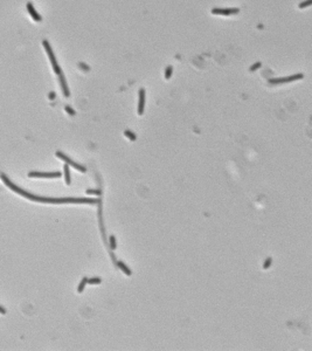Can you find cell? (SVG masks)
<instances>
[{
  "label": "cell",
  "mask_w": 312,
  "mask_h": 351,
  "mask_svg": "<svg viewBox=\"0 0 312 351\" xmlns=\"http://www.w3.org/2000/svg\"><path fill=\"white\" fill-rule=\"evenodd\" d=\"M102 282V280L99 277H93V279H88L87 283H90V285H99Z\"/></svg>",
  "instance_id": "cell-14"
},
{
  "label": "cell",
  "mask_w": 312,
  "mask_h": 351,
  "mask_svg": "<svg viewBox=\"0 0 312 351\" xmlns=\"http://www.w3.org/2000/svg\"><path fill=\"white\" fill-rule=\"evenodd\" d=\"M303 74H296V75H290L286 77H278V79H270L269 80V84H283V83H289V82H293L297 80H302L303 79Z\"/></svg>",
  "instance_id": "cell-3"
},
{
  "label": "cell",
  "mask_w": 312,
  "mask_h": 351,
  "mask_svg": "<svg viewBox=\"0 0 312 351\" xmlns=\"http://www.w3.org/2000/svg\"><path fill=\"white\" fill-rule=\"evenodd\" d=\"M271 262H272V260H271V257H268L267 260H265V262H264V265H263V268L264 269H267V268H269L270 267V265H271Z\"/></svg>",
  "instance_id": "cell-19"
},
{
  "label": "cell",
  "mask_w": 312,
  "mask_h": 351,
  "mask_svg": "<svg viewBox=\"0 0 312 351\" xmlns=\"http://www.w3.org/2000/svg\"><path fill=\"white\" fill-rule=\"evenodd\" d=\"M312 4V0H306L304 2H300L299 4V8H305V7H309Z\"/></svg>",
  "instance_id": "cell-16"
},
{
  "label": "cell",
  "mask_w": 312,
  "mask_h": 351,
  "mask_svg": "<svg viewBox=\"0 0 312 351\" xmlns=\"http://www.w3.org/2000/svg\"><path fill=\"white\" fill-rule=\"evenodd\" d=\"M64 109H65V111H67L69 115H71V116H74V115H75V110H74V109H73L70 105H65V108H64Z\"/></svg>",
  "instance_id": "cell-18"
},
{
  "label": "cell",
  "mask_w": 312,
  "mask_h": 351,
  "mask_svg": "<svg viewBox=\"0 0 312 351\" xmlns=\"http://www.w3.org/2000/svg\"><path fill=\"white\" fill-rule=\"evenodd\" d=\"M28 177L31 178H59L61 172H29Z\"/></svg>",
  "instance_id": "cell-5"
},
{
  "label": "cell",
  "mask_w": 312,
  "mask_h": 351,
  "mask_svg": "<svg viewBox=\"0 0 312 351\" xmlns=\"http://www.w3.org/2000/svg\"><path fill=\"white\" fill-rule=\"evenodd\" d=\"M172 73H173V68H172V66H167L166 69H165V79H166V80L171 79Z\"/></svg>",
  "instance_id": "cell-12"
},
{
  "label": "cell",
  "mask_w": 312,
  "mask_h": 351,
  "mask_svg": "<svg viewBox=\"0 0 312 351\" xmlns=\"http://www.w3.org/2000/svg\"><path fill=\"white\" fill-rule=\"evenodd\" d=\"M144 108H145V89L139 90V101H138V115L144 114Z\"/></svg>",
  "instance_id": "cell-7"
},
{
  "label": "cell",
  "mask_w": 312,
  "mask_h": 351,
  "mask_svg": "<svg viewBox=\"0 0 312 351\" xmlns=\"http://www.w3.org/2000/svg\"><path fill=\"white\" fill-rule=\"evenodd\" d=\"M115 263H116V265H117V266H118V267L122 269V272H124L126 275H131V270L127 268V266L125 265L124 262H122V261H117V262H115Z\"/></svg>",
  "instance_id": "cell-10"
},
{
  "label": "cell",
  "mask_w": 312,
  "mask_h": 351,
  "mask_svg": "<svg viewBox=\"0 0 312 351\" xmlns=\"http://www.w3.org/2000/svg\"><path fill=\"white\" fill-rule=\"evenodd\" d=\"M56 156H58L60 159H62L63 161H65L68 165H70V166L75 167L76 170H78V171H81V172H86V171H87V169H86L84 166H82V165H80V164L75 163L74 160H71L70 158H69V157H67L65 155H63L62 152H60V151H58V152H56Z\"/></svg>",
  "instance_id": "cell-4"
},
{
  "label": "cell",
  "mask_w": 312,
  "mask_h": 351,
  "mask_svg": "<svg viewBox=\"0 0 312 351\" xmlns=\"http://www.w3.org/2000/svg\"><path fill=\"white\" fill-rule=\"evenodd\" d=\"M0 178L4 182V184L9 187L12 191L17 192L18 194L33 200V201H39V203H47V204H97L98 200L91 199V198H73V197H67V198H50V197H40V195H34L29 192L25 191L20 189L19 186L14 185L9 178H7L6 174L0 173Z\"/></svg>",
  "instance_id": "cell-1"
},
{
  "label": "cell",
  "mask_w": 312,
  "mask_h": 351,
  "mask_svg": "<svg viewBox=\"0 0 312 351\" xmlns=\"http://www.w3.org/2000/svg\"><path fill=\"white\" fill-rule=\"evenodd\" d=\"M101 190H87V194H97L101 195Z\"/></svg>",
  "instance_id": "cell-20"
},
{
  "label": "cell",
  "mask_w": 312,
  "mask_h": 351,
  "mask_svg": "<svg viewBox=\"0 0 312 351\" xmlns=\"http://www.w3.org/2000/svg\"><path fill=\"white\" fill-rule=\"evenodd\" d=\"M124 135L126 136V137L130 138V141H136V135H134L132 131H130V130H125Z\"/></svg>",
  "instance_id": "cell-15"
},
{
  "label": "cell",
  "mask_w": 312,
  "mask_h": 351,
  "mask_svg": "<svg viewBox=\"0 0 312 351\" xmlns=\"http://www.w3.org/2000/svg\"><path fill=\"white\" fill-rule=\"evenodd\" d=\"M26 7H27V11H28V13L31 14V17L33 18V20H34V21H37V22H40V21L42 20L41 15H40V14L36 12V9L34 8V5H33L32 2H27Z\"/></svg>",
  "instance_id": "cell-8"
},
{
  "label": "cell",
  "mask_w": 312,
  "mask_h": 351,
  "mask_svg": "<svg viewBox=\"0 0 312 351\" xmlns=\"http://www.w3.org/2000/svg\"><path fill=\"white\" fill-rule=\"evenodd\" d=\"M59 81H60V84H61V88H62L63 95L65 97H69L70 92H69V88H68V84H67V81H65V77H64L63 73L59 74Z\"/></svg>",
  "instance_id": "cell-9"
},
{
  "label": "cell",
  "mask_w": 312,
  "mask_h": 351,
  "mask_svg": "<svg viewBox=\"0 0 312 351\" xmlns=\"http://www.w3.org/2000/svg\"><path fill=\"white\" fill-rule=\"evenodd\" d=\"M110 247H111L112 251L116 249V240H115V236L114 235L110 236Z\"/></svg>",
  "instance_id": "cell-17"
},
{
  "label": "cell",
  "mask_w": 312,
  "mask_h": 351,
  "mask_svg": "<svg viewBox=\"0 0 312 351\" xmlns=\"http://www.w3.org/2000/svg\"><path fill=\"white\" fill-rule=\"evenodd\" d=\"M0 314H2V315L6 314V309L4 307H1V306H0Z\"/></svg>",
  "instance_id": "cell-23"
},
{
  "label": "cell",
  "mask_w": 312,
  "mask_h": 351,
  "mask_svg": "<svg viewBox=\"0 0 312 351\" xmlns=\"http://www.w3.org/2000/svg\"><path fill=\"white\" fill-rule=\"evenodd\" d=\"M42 46H43V48H45V50H46V53H47V55H48V58H49V61H50V63H52V67H53L54 73L58 74V75L61 74L62 70H61L60 66H59V63H58V60H56V58H55V54H54V52H53V49H52L49 42H48L47 40H43V41H42Z\"/></svg>",
  "instance_id": "cell-2"
},
{
  "label": "cell",
  "mask_w": 312,
  "mask_h": 351,
  "mask_svg": "<svg viewBox=\"0 0 312 351\" xmlns=\"http://www.w3.org/2000/svg\"><path fill=\"white\" fill-rule=\"evenodd\" d=\"M63 169H64V177H65V184H67V185H70L71 180H70V172H69V166H68V164H65Z\"/></svg>",
  "instance_id": "cell-11"
},
{
  "label": "cell",
  "mask_w": 312,
  "mask_h": 351,
  "mask_svg": "<svg viewBox=\"0 0 312 351\" xmlns=\"http://www.w3.org/2000/svg\"><path fill=\"white\" fill-rule=\"evenodd\" d=\"M240 12L239 8H213L212 9V14L214 15H233V14H237Z\"/></svg>",
  "instance_id": "cell-6"
},
{
  "label": "cell",
  "mask_w": 312,
  "mask_h": 351,
  "mask_svg": "<svg viewBox=\"0 0 312 351\" xmlns=\"http://www.w3.org/2000/svg\"><path fill=\"white\" fill-rule=\"evenodd\" d=\"M261 64H262L261 62H257V63L252 64V67H250V71H254L255 69H258L261 67Z\"/></svg>",
  "instance_id": "cell-21"
},
{
  "label": "cell",
  "mask_w": 312,
  "mask_h": 351,
  "mask_svg": "<svg viewBox=\"0 0 312 351\" xmlns=\"http://www.w3.org/2000/svg\"><path fill=\"white\" fill-rule=\"evenodd\" d=\"M49 97H50V98H54V93H50V95H49Z\"/></svg>",
  "instance_id": "cell-24"
},
{
  "label": "cell",
  "mask_w": 312,
  "mask_h": 351,
  "mask_svg": "<svg viewBox=\"0 0 312 351\" xmlns=\"http://www.w3.org/2000/svg\"><path fill=\"white\" fill-rule=\"evenodd\" d=\"M78 67H80L81 69L86 70V71H89V67H87V64H84V63H82V62H80V63H78Z\"/></svg>",
  "instance_id": "cell-22"
},
{
  "label": "cell",
  "mask_w": 312,
  "mask_h": 351,
  "mask_svg": "<svg viewBox=\"0 0 312 351\" xmlns=\"http://www.w3.org/2000/svg\"><path fill=\"white\" fill-rule=\"evenodd\" d=\"M87 281H88V279H87V277L82 279V281L80 282V285H78V288H77V291H78V293H82V291H83V289H84V287H86V285H87Z\"/></svg>",
  "instance_id": "cell-13"
}]
</instances>
